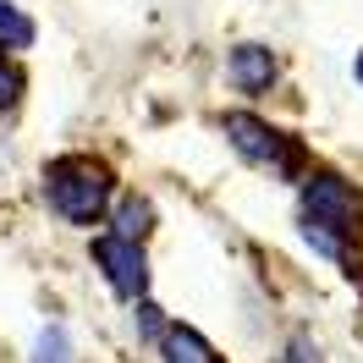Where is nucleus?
I'll list each match as a JSON object with an SVG mask.
<instances>
[{
	"label": "nucleus",
	"instance_id": "nucleus-1",
	"mask_svg": "<svg viewBox=\"0 0 363 363\" xmlns=\"http://www.w3.org/2000/svg\"><path fill=\"white\" fill-rule=\"evenodd\" d=\"M45 199L50 209L72 226H94L111 209V171L89 155H67L45 171Z\"/></svg>",
	"mask_w": 363,
	"mask_h": 363
},
{
	"label": "nucleus",
	"instance_id": "nucleus-2",
	"mask_svg": "<svg viewBox=\"0 0 363 363\" xmlns=\"http://www.w3.org/2000/svg\"><path fill=\"white\" fill-rule=\"evenodd\" d=\"M226 138H231V149H237L242 160L264 165V171H281V177H292V171H297V149H292V138H281L270 121H259V116L231 111V116H226Z\"/></svg>",
	"mask_w": 363,
	"mask_h": 363
},
{
	"label": "nucleus",
	"instance_id": "nucleus-3",
	"mask_svg": "<svg viewBox=\"0 0 363 363\" xmlns=\"http://www.w3.org/2000/svg\"><path fill=\"white\" fill-rule=\"evenodd\" d=\"M303 215H314V220H325V226H336V231H358L363 193L352 182L330 177V171H314V177L303 182Z\"/></svg>",
	"mask_w": 363,
	"mask_h": 363
},
{
	"label": "nucleus",
	"instance_id": "nucleus-4",
	"mask_svg": "<svg viewBox=\"0 0 363 363\" xmlns=\"http://www.w3.org/2000/svg\"><path fill=\"white\" fill-rule=\"evenodd\" d=\"M94 264L105 270V281L116 286V297L127 303H143L149 292V259H143V242H127V237H99L94 242Z\"/></svg>",
	"mask_w": 363,
	"mask_h": 363
},
{
	"label": "nucleus",
	"instance_id": "nucleus-5",
	"mask_svg": "<svg viewBox=\"0 0 363 363\" xmlns=\"http://www.w3.org/2000/svg\"><path fill=\"white\" fill-rule=\"evenodd\" d=\"M226 77L242 94L270 89V83H275V55L264 45H237V50H231V61H226Z\"/></svg>",
	"mask_w": 363,
	"mask_h": 363
},
{
	"label": "nucleus",
	"instance_id": "nucleus-6",
	"mask_svg": "<svg viewBox=\"0 0 363 363\" xmlns=\"http://www.w3.org/2000/svg\"><path fill=\"white\" fill-rule=\"evenodd\" d=\"M160 352H165V363H220L215 347H209L193 325H171V330L160 336Z\"/></svg>",
	"mask_w": 363,
	"mask_h": 363
},
{
	"label": "nucleus",
	"instance_id": "nucleus-7",
	"mask_svg": "<svg viewBox=\"0 0 363 363\" xmlns=\"http://www.w3.org/2000/svg\"><path fill=\"white\" fill-rule=\"evenodd\" d=\"M149 226H155V209H149V199H121V204H116V237L143 242V237H149Z\"/></svg>",
	"mask_w": 363,
	"mask_h": 363
},
{
	"label": "nucleus",
	"instance_id": "nucleus-8",
	"mask_svg": "<svg viewBox=\"0 0 363 363\" xmlns=\"http://www.w3.org/2000/svg\"><path fill=\"white\" fill-rule=\"evenodd\" d=\"M28 45H33V17L23 6L0 0V50H28Z\"/></svg>",
	"mask_w": 363,
	"mask_h": 363
},
{
	"label": "nucleus",
	"instance_id": "nucleus-9",
	"mask_svg": "<svg viewBox=\"0 0 363 363\" xmlns=\"http://www.w3.org/2000/svg\"><path fill=\"white\" fill-rule=\"evenodd\" d=\"M303 237H308V248L314 253H325V259H347V231H336V226H325V220H314V215H303Z\"/></svg>",
	"mask_w": 363,
	"mask_h": 363
},
{
	"label": "nucleus",
	"instance_id": "nucleus-10",
	"mask_svg": "<svg viewBox=\"0 0 363 363\" xmlns=\"http://www.w3.org/2000/svg\"><path fill=\"white\" fill-rule=\"evenodd\" d=\"M33 363H72V347H67V330H61V325H50L45 336H39Z\"/></svg>",
	"mask_w": 363,
	"mask_h": 363
},
{
	"label": "nucleus",
	"instance_id": "nucleus-11",
	"mask_svg": "<svg viewBox=\"0 0 363 363\" xmlns=\"http://www.w3.org/2000/svg\"><path fill=\"white\" fill-rule=\"evenodd\" d=\"M17 94H23V72L6 61V50H0V111H11L17 105Z\"/></svg>",
	"mask_w": 363,
	"mask_h": 363
},
{
	"label": "nucleus",
	"instance_id": "nucleus-12",
	"mask_svg": "<svg viewBox=\"0 0 363 363\" xmlns=\"http://www.w3.org/2000/svg\"><path fill=\"white\" fill-rule=\"evenodd\" d=\"M281 363H319L314 336H292V341H286V358H281Z\"/></svg>",
	"mask_w": 363,
	"mask_h": 363
},
{
	"label": "nucleus",
	"instance_id": "nucleus-13",
	"mask_svg": "<svg viewBox=\"0 0 363 363\" xmlns=\"http://www.w3.org/2000/svg\"><path fill=\"white\" fill-rule=\"evenodd\" d=\"M138 330H143V336H155V330H160V308H155V303H138Z\"/></svg>",
	"mask_w": 363,
	"mask_h": 363
},
{
	"label": "nucleus",
	"instance_id": "nucleus-14",
	"mask_svg": "<svg viewBox=\"0 0 363 363\" xmlns=\"http://www.w3.org/2000/svg\"><path fill=\"white\" fill-rule=\"evenodd\" d=\"M352 72H358V83H363V50H358V61H352Z\"/></svg>",
	"mask_w": 363,
	"mask_h": 363
}]
</instances>
